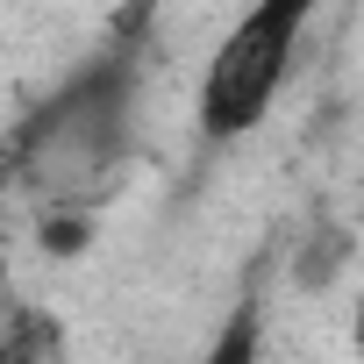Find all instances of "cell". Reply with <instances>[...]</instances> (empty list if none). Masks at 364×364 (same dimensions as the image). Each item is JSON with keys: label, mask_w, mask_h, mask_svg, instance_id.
<instances>
[{"label": "cell", "mask_w": 364, "mask_h": 364, "mask_svg": "<svg viewBox=\"0 0 364 364\" xmlns=\"http://www.w3.org/2000/svg\"><path fill=\"white\" fill-rule=\"evenodd\" d=\"M314 8L321 0H250L243 8V22L222 36V50L208 58V79H200V129L208 136H243L264 122Z\"/></svg>", "instance_id": "cell-2"}, {"label": "cell", "mask_w": 364, "mask_h": 364, "mask_svg": "<svg viewBox=\"0 0 364 364\" xmlns=\"http://www.w3.org/2000/svg\"><path fill=\"white\" fill-rule=\"evenodd\" d=\"M357 350H364V279H357Z\"/></svg>", "instance_id": "cell-3"}, {"label": "cell", "mask_w": 364, "mask_h": 364, "mask_svg": "<svg viewBox=\"0 0 364 364\" xmlns=\"http://www.w3.org/2000/svg\"><path fill=\"white\" fill-rule=\"evenodd\" d=\"M129 100H136V79H129V58H100L93 72H79L72 86H58L8 143L0 171H15L22 186L43 193V208L58 200H86L100 178L114 171L122 143H129Z\"/></svg>", "instance_id": "cell-1"}]
</instances>
